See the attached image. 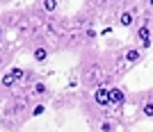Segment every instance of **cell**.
Instances as JSON below:
<instances>
[{
    "instance_id": "obj_13",
    "label": "cell",
    "mask_w": 153,
    "mask_h": 132,
    "mask_svg": "<svg viewBox=\"0 0 153 132\" xmlns=\"http://www.w3.org/2000/svg\"><path fill=\"white\" fill-rule=\"evenodd\" d=\"M149 48H151V39H142V50H149Z\"/></svg>"
},
{
    "instance_id": "obj_10",
    "label": "cell",
    "mask_w": 153,
    "mask_h": 132,
    "mask_svg": "<svg viewBox=\"0 0 153 132\" xmlns=\"http://www.w3.org/2000/svg\"><path fill=\"white\" fill-rule=\"evenodd\" d=\"M149 34H151V30H149V23H144V25L137 30V37H140V39H146Z\"/></svg>"
},
{
    "instance_id": "obj_9",
    "label": "cell",
    "mask_w": 153,
    "mask_h": 132,
    "mask_svg": "<svg viewBox=\"0 0 153 132\" xmlns=\"http://www.w3.org/2000/svg\"><path fill=\"white\" fill-rule=\"evenodd\" d=\"M142 114H144L146 119H151V116H153V103H151V100L144 103V107H142Z\"/></svg>"
},
{
    "instance_id": "obj_2",
    "label": "cell",
    "mask_w": 153,
    "mask_h": 132,
    "mask_svg": "<svg viewBox=\"0 0 153 132\" xmlns=\"http://www.w3.org/2000/svg\"><path fill=\"white\" fill-rule=\"evenodd\" d=\"M94 100H96V105L108 107V105H110V100H108V89H105V87H98V89L94 91Z\"/></svg>"
},
{
    "instance_id": "obj_6",
    "label": "cell",
    "mask_w": 153,
    "mask_h": 132,
    "mask_svg": "<svg viewBox=\"0 0 153 132\" xmlns=\"http://www.w3.org/2000/svg\"><path fill=\"white\" fill-rule=\"evenodd\" d=\"M41 7H44V12L46 14H53V12H57V0H41Z\"/></svg>"
},
{
    "instance_id": "obj_3",
    "label": "cell",
    "mask_w": 153,
    "mask_h": 132,
    "mask_svg": "<svg viewBox=\"0 0 153 132\" xmlns=\"http://www.w3.org/2000/svg\"><path fill=\"white\" fill-rule=\"evenodd\" d=\"M135 23V12L133 9H123L121 16H119V25L121 27H130Z\"/></svg>"
},
{
    "instance_id": "obj_8",
    "label": "cell",
    "mask_w": 153,
    "mask_h": 132,
    "mask_svg": "<svg viewBox=\"0 0 153 132\" xmlns=\"http://www.w3.org/2000/svg\"><path fill=\"white\" fill-rule=\"evenodd\" d=\"M9 73H12V77H14L16 82L25 80V71H23V69H19V66H14V69H9Z\"/></svg>"
},
{
    "instance_id": "obj_4",
    "label": "cell",
    "mask_w": 153,
    "mask_h": 132,
    "mask_svg": "<svg viewBox=\"0 0 153 132\" xmlns=\"http://www.w3.org/2000/svg\"><path fill=\"white\" fill-rule=\"evenodd\" d=\"M32 59L37 64H44L46 59H48V48H46V46H37V48L32 50Z\"/></svg>"
},
{
    "instance_id": "obj_1",
    "label": "cell",
    "mask_w": 153,
    "mask_h": 132,
    "mask_svg": "<svg viewBox=\"0 0 153 132\" xmlns=\"http://www.w3.org/2000/svg\"><path fill=\"white\" fill-rule=\"evenodd\" d=\"M108 100H110V105H123L126 103V91L121 87L108 89Z\"/></svg>"
},
{
    "instance_id": "obj_11",
    "label": "cell",
    "mask_w": 153,
    "mask_h": 132,
    "mask_svg": "<svg viewBox=\"0 0 153 132\" xmlns=\"http://www.w3.org/2000/svg\"><path fill=\"white\" fill-rule=\"evenodd\" d=\"M34 94H37V96L46 94V84H44V82H34Z\"/></svg>"
},
{
    "instance_id": "obj_12",
    "label": "cell",
    "mask_w": 153,
    "mask_h": 132,
    "mask_svg": "<svg viewBox=\"0 0 153 132\" xmlns=\"http://www.w3.org/2000/svg\"><path fill=\"white\" fill-rule=\"evenodd\" d=\"M44 109H46V107L41 105V103H39V105L34 107V109H32V116H41V114H44Z\"/></svg>"
},
{
    "instance_id": "obj_7",
    "label": "cell",
    "mask_w": 153,
    "mask_h": 132,
    "mask_svg": "<svg viewBox=\"0 0 153 132\" xmlns=\"http://www.w3.org/2000/svg\"><path fill=\"white\" fill-rule=\"evenodd\" d=\"M0 84H2V87H7V89H12L14 84H16V80H14V77H12V73H9V71H7L5 75L0 77Z\"/></svg>"
},
{
    "instance_id": "obj_14",
    "label": "cell",
    "mask_w": 153,
    "mask_h": 132,
    "mask_svg": "<svg viewBox=\"0 0 153 132\" xmlns=\"http://www.w3.org/2000/svg\"><path fill=\"white\" fill-rule=\"evenodd\" d=\"M101 130L103 132H110V123H101Z\"/></svg>"
},
{
    "instance_id": "obj_5",
    "label": "cell",
    "mask_w": 153,
    "mask_h": 132,
    "mask_svg": "<svg viewBox=\"0 0 153 132\" xmlns=\"http://www.w3.org/2000/svg\"><path fill=\"white\" fill-rule=\"evenodd\" d=\"M140 59H142V52L137 50V48H128L126 50V62L128 64H137Z\"/></svg>"
}]
</instances>
